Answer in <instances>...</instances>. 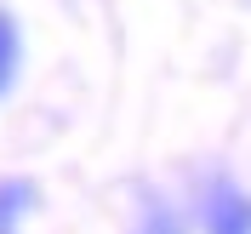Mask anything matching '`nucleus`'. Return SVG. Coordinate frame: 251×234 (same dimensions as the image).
Listing matches in <instances>:
<instances>
[{"instance_id":"f03ea898","label":"nucleus","mask_w":251,"mask_h":234,"mask_svg":"<svg viewBox=\"0 0 251 234\" xmlns=\"http://www.w3.org/2000/svg\"><path fill=\"white\" fill-rule=\"evenodd\" d=\"M131 234H188V217H183V206H177L172 194H160V188H143Z\"/></svg>"},{"instance_id":"20e7f679","label":"nucleus","mask_w":251,"mask_h":234,"mask_svg":"<svg viewBox=\"0 0 251 234\" xmlns=\"http://www.w3.org/2000/svg\"><path fill=\"white\" fill-rule=\"evenodd\" d=\"M17 69H23V29H17V17L0 6V97L12 92Z\"/></svg>"},{"instance_id":"f257e3e1","label":"nucleus","mask_w":251,"mask_h":234,"mask_svg":"<svg viewBox=\"0 0 251 234\" xmlns=\"http://www.w3.org/2000/svg\"><path fill=\"white\" fill-rule=\"evenodd\" d=\"M200 234H251V188H240L234 177H205L200 206H194Z\"/></svg>"},{"instance_id":"7ed1b4c3","label":"nucleus","mask_w":251,"mask_h":234,"mask_svg":"<svg viewBox=\"0 0 251 234\" xmlns=\"http://www.w3.org/2000/svg\"><path fill=\"white\" fill-rule=\"evenodd\" d=\"M40 188L29 177H0V234H17V223L29 217V206Z\"/></svg>"}]
</instances>
